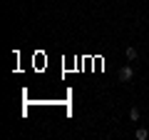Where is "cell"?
<instances>
[{
	"label": "cell",
	"mask_w": 149,
	"mask_h": 140,
	"mask_svg": "<svg viewBox=\"0 0 149 140\" xmlns=\"http://www.w3.org/2000/svg\"><path fill=\"white\" fill-rule=\"evenodd\" d=\"M117 78L122 83H129L134 78V68H129V65H124V68H119V73H117Z\"/></svg>",
	"instance_id": "cell-1"
},
{
	"label": "cell",
	"mask_w": 149,
	"mask_h": 140,
	"mask_svg": "<svg viewBox=\"0 0 149 140\" xmlns=\"http://www.w3.org/2000/svg\"><path fill=\"white\" fill-rule=\"evenodd\" d=\"M134 138H137V140H147V138H149V130H147V128H137Z\"/></svg>",
	"instance_id": "cell-2"
},
{
	"label": "cell",
	"mask_w": 149,
	"mask_h": 140,
	"mask_svg": "<svg viewBox=\"0 0 149 140\" xmlns=\"http://www.w3.org/2000/svg\"><path fill=\"white\" fill-rule=\"evenodd\" d=\"M127 60H137V48H127Z\"/></svg>",
	"instance_id": "cell-4"
},
{
	"label": "cell",
	"mask_w": 149,
	"mask_h": 140,
	"mask_svg": "<svg viewBox=\"0 0 149 140\" xmlns=\"http://www.w3.org/2000/svg\"><path fill=\"white\" fill-rule=\"evenodd\" d=\"M129 120H132V123H137V120H139V108H132V110H129Z\"/></svg>",
	"instance_id": "cell-3"
}]
</instances>
